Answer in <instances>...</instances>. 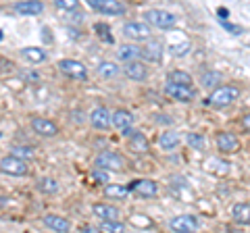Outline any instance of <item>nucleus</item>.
<instances>
[{"instance_id": "obj_28", "label": "nucleus", "mask_w": 250, "mask_h": 233, "mask_svg": "<svg viewBox=\"0 0 250 233\" xmlns=\"http://www.w3.org/2000/svg\"><path fill=\"white\" fill-rule=\"evenodd\" d=\"M38 190H40L42 194H48V196H52V194L59 192V181L52 179V177H42V179L38 181Z\"/></svg>"}, {"instance_id": "obj_20", "label": "nucleus", "mask_w": 250, "mask_h": 233, "mask_svg": "<svg viewBox=\"0 0 250 233\" xmlns=\"http://www.w3.org/2000/svg\"><path fill=\"white\" fill-rule=\"evenodd\" d=\"M231 216L233 221L240 225H250V204L248 202H238L231 206Z\"/></svg>"}, {"instance_id": "obj_3", "label": "nucleus", "mask_w": 250, "mask_h": 233, "mask_svg": "<svg viewBox=\"0 0 250 233\" xmlns=\"http://www.w3.org/2000/svg\"><path fill=\"white\" fill-rule=\"evenodd\" d=\"M144 19H146L144 21L146 25H154L159 29H171L177 25V17L165 9H148L144 13Z\"/></svg>"}, {"instance_id": "obj_33", "label": "nucleus", "mask_w": 250, "mask_h": 233, "mask_svg": "<svg viewBox=\"0 0 250 233\" xmlns=\"http://www.w3.org/2000/svg\"><path fill=\"white\" fill-rule=\"evenodd\" d=\"M171 54H173V57H184V54H188L192 50V44L190 42H182V44H173L171 46Z\"/></svg>"}, {"instance_id": "obj_30", "label": "nucleus", "mask_w": 250, "mask_h": 233, "mask_svg": "<svg viewBox=\"0 0 250 233\" xmlns=\"http://www.w3.org/2000/svg\"><path fill=\"white\" fill-rule=\"evenodd\" d=\"M100 233H125V225L121 221H106L100 223Z\"/></svg>"}, {"instance_id": "obj_27", "label": "nucleus", "mask_w": 250, "mask_h": 233, "mask_svg": "<svg viewBox=\"0 0 250 233\" xmlns=\"http://www.w3.org/2000/svg\"><path fill=\"white\" fill-rule=\"evenodd\" d=\"M104 194L108 198H127L129 196V185H115V183H108L104 188Z\"/></svg>"}, {"instance_id": "obj_31", "label": "nucleus", "mask_w": 250, "mask_h": 233, "mask_svg": "<svg viewBox=\"0 0 250 233\" xmlns=\"http://www.w3.org/2000/svg\"><path fill=\"white\" fill-rule=\"evenodd\" d=\"M94 32L98 34V38H100L103 42H108V44L115 42L113 36H111V27H108L106 23H96V25H94Z\"/></svg>"}, {"instance_id": "obj_34", "label": "nucleus", "mask_w": 250, "mask_h": 233, "mask_svg": "<svg viewBox=\"0 0 250 233\" xmlns=\"http://www.w3.org/2000/svg\"><path fill=\"white\" fill-rule=\"evenodd\" d=\"M54 6L61 11H77L80 9V2H77V0H57Z\"/></svg>"}, {"instance_id": "obj_35", "label": "nucleus", "mask_w": 250, "mask_h": 233, "mask_svg": "<svg viewBox=\"0 0 250 233\" xmlns=\"http://www.w3.org/2000/svg\"><path fill=\"white\" fill-rule=\"evenodd\" d=\"M131 223L138 225V227H150L152 225V221L148 219V216H144V214H134L131 216Z\"/></svg>"}, {"instance_id": "obj_16", "label": "nucleus", "mask_w": 250, "mask_h": 233, "mask_svg": "<svg viewBox=\"0 0 250 233\" xmlns=\"http://www.w3.org/2000/svg\"><path fill=\"white\" fill-rule=\"evenodd\" d=\"M111 125H115L121 131H127L134 125V115L129 111H125V108H117L115 113H111Z\"/></svg>"}, {"instance_id": "obj_21", "label": "nucleus", "mask_w": 250, "mask_h": 233, "mask_svg": "<svg viewBox=\"0 0 250 233\" xmlns=\"http://www.w3.org/2000/svg\"><path fill=\"white\" fill-rule=\"evenodd\" d=\"M117 54H119V58L123 63H134V60L142 57V50H140V46H136V44H125V46H121Z\"/></svg>"}, {"instance_id": "obj_41", "label": "nucleus", "mask_w": 250, "mask_h": 233, "mask_svg": "<svg viewBox=\"0 0 250 233\" xmlns=\"http://www.w3.org/2000/svg\"><path fill=\"white\" fill-rule=\"evenodd\" d=\"M0 40H2V32H0Z\"/></svg>"}, {"instance_id": "obj_2", "label": "nucleus", "mask_w": 250, "mask_h": 233, "mask_svg": "<svg viewBox=\"0 0 250 233\" xmlns=\"http://www.w3.org/2000/svg\"><path fill=\"white\" fill-rule=\"evenodd\" d=\"M94 165L98 171H106V173H121V171L127 169V160H125L119 152H111L104 150L100 152L96 158H94Z\"/></svg>"}, {"instance_id": "obj_24", "label": "nucleus", "mask_w": 250, "mask_h": 233, "mask_svg": "<svg viewBox=\"0 0 250 233\" xmlns=\"http://www.w3.org/2000/svg\"><path fill=\"white\" fill-rule=\"evenodd\" d=\"M198 81L202 88H219L221 85V73H217V71H202L200 77H198Z\"/></svg>"}, {"instance_id": "obj_38", "label": "nucleus", "mask_w": 250, "mask_h": 233, "mask_svg": "<svg viewBox=\"0 0 250 233\" xmlns=\"http://www.w3.org/2000/svg\"><path fill=\"white\" fill-rule=\"evenodd\" d=\"M240 125H242V129H246V131H250V113H248V115H244V116H242Z\"/></svg>"}, {"instance_id": "obj_40", "label": "nucleus", "mask_w": 250, "mask_h": 233, "mask_svg": "<svg viewBox=\"0 0 250 233\" xmlns=\"http://www.w3.org/2000/svg\"><path fill=\"white\" fill-rule=\"evenodd\" d=\"M219 15H221V17H228L229 13H228V9H219Z\"/></svg>"}, {"instance_id": "obj_11", "label": "nucleus", "mask_w": 250, "mask_h": 233, "mask_svg": "<svg viewBox=\"0 0 250 233\" xmlns=\"http://www.w3.org/2000/svg\"><path fill=\"white\" fill-rule=\"evenodd\" d=\"M129 192H136L142 198H154L159 194V183L152 179H136L129 183Z\"/></svg>"}, {"instance_id": "obj_37", "label": "nucleus", "mask_w": 250, "mask_h": 233, "mask_svg": "<svg viewBox=\"0 0 250 233\" xmlns=\"http://www.w3.org/2000/svg\"><path fill=\"white\" fill-rule=\"evenodd\" d=\"M219 23H221V25H223V27H228V29H229V32H233V34H238V32H240V27H236V25H231V23H228V21H225V19H219Z\"/></svg>"}, {"instance_id": "obj_5", "label": "nucleus", "mask_w": 250, "mask_h": 233, "mask_svg": "<svg viewBox=\"0 0 250 233\" xmlns=\"http://www.w3.org/2000/svg\"><path fill=\"white\" fill-rule=\"evenodd\" d=\"M123 36L136 42H148L152 38V29L144 21H129L123 25Z\"/></svg>"}, {"instance_id": "obj_18", "label": "nucleus", "mask_w": 250, "mask_h": 233, "mask_svg": "<svg viewBox=\"0 0 250 233\" xmlns=\"http://www.w3.org/2000/svg\"><path fill=\"white\" fill-rule=\"evenodd\" d=\"M44 225L48 229H52L54 233H67L69 229H71V223H69L65 216H59V214H46Z\"/></svg>"}, {"instance_id": "obj_6", "label": "nucleus", "mask_w": 250, "mask_h": 233, "mask_svg": "<svg viewBox=\"0 0 250 233\" xmlns=\"http://www.w3.org/2000/svg\"><path fill=\"white\" fill-rule=\"evenodd\" d=\"M0 171L6 175H13V177H23L29 173V167L23 158H17V156H13V154H9V156L0 158Z\"/></svg>"}, {"instance_id": "obj_36", "label": "nucleus", "mask_w": 250, "mask_h": 233, "mask_svg": "<svg viewBox=\"0 0 250 233\" xmlns=\"http://www.w3.org/2000/svg\"><path fill=\"white\" fill-rule=\"evenodd\" d=\"M154 119H156V123H163V125H171V123H173V119L167 115H156Z\"/></svg>"}, {"instance_id": "obj_32", "label": "nucleus", "mask_w": 250, "mask_h": 233, "mask_svg": "<svg viewBox=\"0 0 250 233\" xmlns=\"http://www.w3.org/2000/svg\"><path fill=\"white\" fill-rule=\"evenodd\" d=\"M186 142H188V146H190V148H196V150L205 148V136H200V134H188Z\"/></svg>"}, {"instance_id": "obj_4", "label": "nucleus", "mask_w": 250, "mask_h": 233, "mask_svg": "<svg viewBox=\"0 0 250 233\" xmlns=\"http://www.w3.org/2000/svg\"><path fill=\"white\" fill-rule=\"evenodd\" d=\"M88 6L100 15H108V17H113V15H125V11H127V6L121 0H88Z\"/></svg>"}, {"instance_id": "obj_8", "label": "nucleus", "mask_w": 250, "mask_h": 233, "mask_svg": "<svg viewBox=\"0 0 250 233\" xmlns=\"http://www.w3.org/2000/svg\"><path fill=\"white\" fill-rule=\"evenodd\" d=\"M169 229L175 233H194L198 229V219L194 214H177L169 221Z\"/></svg>"}, {"instance_id": "obj_7", "label": "nucleus", "mask_w": 250, "mask_h": 233, "mask_svg": "<svg viewBox=\"0 0 250 233\" xmlns=\"http://www.w3.org/2000/svg\"><path fill=\"white\" fill-rule=\"evenodd\" d=\"M59 69L61 73H65L67 77H71V79H85L88 77V69H85L83 63H80V60L75 58H62L59 60Z\"/></svg>"}, {"instance_id": "obj_9", "label": "nucleus", "mask_w": 250, "mask_h": 233, "mask_svg": "<svg viewBox=\"0 0 250 233\" xmlns=\"http://www.w3.org/2000/svg\"><path fill=\"white\" fill-rule=\"evenodd\" d=\"M165 94L169 98L177 100V102L190 104L194 98H196V92L194 88H186V85H173V83H165Z\"/></svg>"}, {"instance_id": "obj_14", "label": "nucleus", "mask_w": 250, "mask_h": 233, "mask_svg": "<svg viewBox=\"0 0 250 233\" xmlns=\"http://www.w3.org/2000/svg\"><path fill=\"white\" fill-rule=\"evenodd\" d=\"M90 123H92L94 129H100V131L108 129V127H111V113H108V108L96 106L92 111V115H90Z\"/></svg>"}, {"instance_id": "obj_15", "label": "nucleus", "mask_w": 250, "mask_h": 233, "mask_svg": "<svg viewBox=\"0 0 250 233\" xmlns=\"http://www.w3.org/2000/svg\"><path fill=\"white\" fill-rule=\"evenodd\" d=\"M142 50V57L148 60V63H161L163 60V44L159 40H148L144 44V48H140Z\"/></svg>"}, {"instance_id": "obj_22", "label": "nucleus", "mask_w": 250, "mask_h": 233, "mask_svg": "<svg viewBox=\"0 0 250 233\" xmlns=\"http://www.w3.org/2000/svg\"><path fill=\"white\" fill-rule=\"evenodd\" d=\"M23 58H27L29 63H44L46 58H48V54H46L44 48H38V46H27V48L21 50Z\"/></svg>"}, {"instance_id": "obj_17", "label": "nucleus", "mask_w": 250, "mask_h": 233, "mask_svg": "<svg viewBox=\"0 0 250 233\" xmlns=\"http://www.w3.org/2000/svg\"><path fill=\"white\" fill-rule=\"evenodd\" d=\"M123 73L129 77V79L134 81H144L148 77V69L144 63H140V60H134V63H125L123 65Z\"/></svg>"}, {"instance_id": "obj_10", "label": "nucleus", "mask_w": 250, "mask_h": 233, "mask_svg": "<svg viewBox=\"0 0 250 233\" xmlns=\"http://www.w3.org/2000/svg\"><path fill=\"white\" fill-rule=\"evenodd\" d=\"M31 129H34L38 136H44V137H54L59 134V125L52 119H46V116L31 119Z\"/></svg>"}, {"instance_id": "obj_39", "label": "nucleus", "mask_w": 250, "mask_h": 233, "mask_svg": "<svg viewBox=\"0 0 250 233\" xmlns=\"http://www.w3.org/2000/svg\"><path fill=\"white\" fill-rule=\"evenodd\" d=\"M82 233H100V231L94 227H82Z\"/></svg>"}, {"instance_id": "obj_19", "label": "nucleus", "mask_w": 250, "mask_h": 233, "mask_svg": "<svg viewBox=\"0 0 250 233\" xmlns=\"http://www.w3.org/2000/svg\"><path fill=\"white\" fill-rule=\"evenodd\" d=\"M15 11L19 15H40L44 11V4L38 0H21V2H15Z\"/></svg>"}, {"instance_id": "obj_26", "label": "nucleus", "mask_w": 250, "mask_h": 233, "mask_svg": "<svg viewBox=\"0 0 250 233\" xmlns=\"http://www.w3.org/2000/svg\"><path fill=\"white\" fill-rule=\"evenodd\" d=\"M98 73L100 77H104V79H113V77L119 75V67L113 60H103V63L98 65Z\"/></svg>"}, {"instance_id": "obj_12", "label": "nucleus", "mask_w": 250, "mask_h": 233, "mask_svg": "<svg viewBox=\"0 0 250 233\" xmlns=\"http://www.w3.org/2000/svg\"><path fill=\"white\" fill-rule=\"evenodd\" d=\"M92 213L96 214V219H103V223L106 221H119V208L113 206V204H108V202H100V204H94L92 206Z\"/></svg>"}, {"instance_id": "obj_13", "label": "nucleus", "mask_w": 250, "mask_h": 233, "mask_svg": "<svg viewBox=\"0 0 250 233\" xmlns=\"http://www.w3.org/2000/svg\"><path fill=\"white\" fill-rule=\"evenodd\" d=\"M215 144H217L219 152H225V154L236 152L240 148V139L233 136V134H229V131H221V134H217Z\"/></svg>"}, {"instance_id": "obj_23", "label": "nucleus", "mask_w": 250, "mask_h": 233, "mask_svg": "<svg viewBox=\"0 0 250 233\" xmlns=\"http://www.w3.org/2000/svg\"><path fill=\"white\" fill-rule=\"evenodd\" d=\"M159 146L163 150H173L179 146V134L177 131H165L159 136Z\"/></svg>"}, {"instance_id": "obj_29", "label": "nucleus", "mask_w": 250, "mask_h": 233, "mask_svg": "<svg viewBox=\"0 0 250 233\" xmlns=\"http://www.w3.org/2000/svg\"><path fill=\"white\" fill-rule=\"evenodd\" d=\"M129 142H131V148H134V150L148 152V139L140 134V131H131V134H129Z\"/></svg>"}, {"instance_id": "obj_1", "label": "nucleus", "mask_w": 250, "mask_h": 233, "mask_svg": "<svg viewBox=\"0 0 250 233\" xmlns=\"http://www.w3.org/2000/svg\"><path fill=\"white\" fill-rule=\"evenodd\" d=\"M240 94H242V90L238 85H219V88L213 90V94L205 100V104L213 106V108H225V106L236 102Z\"/></svg>"}, {"instance_id": "obj_25", "label": "nucleus", "mask_w": 250, "mask_h": 233, "mask_svg": "<svg viewBox=\"0 0 250 233\" xmlns=\"http://www.w3.org/2000/svg\"><path fill=\"white\" fill-rule=\"evenodd\" d=\"M167 83L173 85H186V88H192V77L186 71H169L167 73Z\"/></svg>"}]
</instances>
